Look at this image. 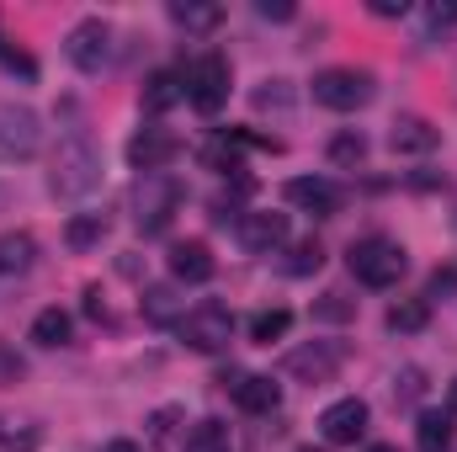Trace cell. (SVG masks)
I'll use <instances>...</instances> for the list:
<instances>
[{
  "instance_id": "cell-18",
  "label": "cell",
  "mask_w": 457,
  "mask_h": 452,
  "mask_svg": "<svg viewBox=\"0 0 457 452\" xmlns=\"http://www.w3.org/2000/svg\"><path fill=\"white\" fill-rule=\"evenodd\" d=\"M144 320H149V325H181V293H176L170 282L144 288Z\"/></svg>"
},
{
  "instance_id": "cell-21",
  "label": "cell",
  "mask_w": 457,
  "mask_h": 452,
  "mask_svg": "<svg viewBox=\"0 0 457 452\" xmlns=\"http://www.w3.org/2000/svg\"><path fill=\"white\" fill-rule=\"evenodd\" d=\"M181 452H234V431H228L224 421H197V426L187 431Z\"/></svg>"
},
{
  "instance_id": "cell-28",
  "label": "cell",
  "mask_w": 457,
  "mask_h": 452,
  "mask_svg": "<svg viewBox=\"0 0 457 452\" xmlns=\"http://www.w3.org/2000/svg\"><path fill=\"white\" fill-rule=\"evenodd\" d=\"M330 160H336V165H361V160H367V138H361L356 128L336 133V138H330Z\"/></svg>"
},
{
  "instance_id": "cell-35",
  "label": "cell",
  "mask_w": 457,
  "mask_h": 452,
  "mask_svg": "<svg viewBox=\"0 0 457 452\" xmlns=\"http://www.w3.org/2000/svg\"><path fill=\"white\" fill-rule=\"evenodd\" d=\"M255 11H261L266 21H293V5H287V0H261Z\"/></svg>"
},
{
  "instance_id": "cell-16",
  "label": "cell",
  "mask_w": 457,
  "mask_h": 452,
  "mask_svg": "<svg viewBox=\"0 0 457 452\" xmlns=\"http://www.w3.org/2000/svg\"><path fill=\"white\" fill-rule=\"evenodd\" d=\"M442 144V133L426 122V117H399L394 128H388V149L394 155H431Z\"/></svg>"
},
{
  "instance_id": "cell-30",
  "label": "cell",
  "mask_w": 457,
  "mask_h": 452,
  "mask_svg": "<svg viewBox=\"0 0 457 452\" xmlns=\"http://www.w3.org/2000/svg\"><path fill=\"white\" fill-rule=\"evenodd\" d=\"M255 107H293V96H287V80H266V86L255 91Z\"/></svg>"
},
{
  "instance_id": "cell-3",
  "label": "cell",
  "mask_w": 457,
  "mask_h": 452,
  "mask_svg": "<svg viewBox=\"0 0 457 452\" xmlns=\"http://www.w3.org/2000/svg\"><path fill=\"white\" fill-rule=\"evenodd\" d=\"M351 277L361 282V288H394L399 277H404V245L399 239H388V234H367V239H356L351 245Z\"/></svg>"
},
{
  "instance_id": "cell-17",
  "label": "cell",
  "mask_w": 457,
  "mask_h": 452,
  "mask_svg": "<svg viewBox=\"0 0 457 452\" xmlns=\"http://www.w3.org/2000/svg\"><path fill=\"white\" fill-rule=\"evenodd\" d=\"M176 102H187V75L154 70V75L144 80V107H149V113H170Z\"/></svg>"
},
{
  "instance_id": "cell-14",
  "label": "cell",
  "mask_w": 457,
  "mask_h": 452,
  "mask_svg": "<svg viewBox=\"0 0 457 452\" xmlns=\"http://www.w3.org/2000/svg\"><path fill=\"white\" fill-rule=\"evenodd\" d=\"M176 155H181V138L165 133V128H144V133L128 138V165H133L138 176H144V171H165Z\"/></svg>"
},
{
  "instance_id": "cell-1",
  "label": "cell",
  "mask_w": 457,
  "mask_h": 452,
  "mask_svg": "<svg viewBox=\"0 0 457 452\" xmlns=\"http://www.w3.org/2000/svg\"><path fill=\"white\" fill-rule=\"evenodd\" d=\"M96 181H102V155L91 149V138H86V133L59 138V149H54V171H48L54 197H91Z\"/></svg>"
},
{
  "instance_id": "cell-27",
  "label": "cell",
  "mask_w": 457,
  "mask_h": 452,
  "mask_svg": "<svg viewBox=\"0 0 457 452\" xmlns=\"http://www.w3.org/2000/svg\"><path fill=\"white\" fill-rule=\"evenodd\" d=\"M320 266H325V245H320V239H298L282 272H287V277H309V272H320Z\"/></svg>"
},
{
  "instance_id": "cell-25",
  "label": "cell",
  "mask_w": 457,
  "mask_h": 452,
  "mask_svg": "<svg viewBox=\"0 0 457 452\" xmlns=\"http://www.w3.org/2000/svg\"><path fill=\"white\" fill-rule=\"evenodd\" d=\"M170 16H176L187 32H213V27L224 21V5H187V0H176Z\"/></svg>"
},
{
  "instance_id": "cell-7",
  "label": "cell",
  "mask_w": 457,
  "mask_h": 452,
  "mask_svg": "<svg viewBox=\"0 0 457 452\" xmlns=\"http://www.w3.org/2000/svg\"><path fill=\"white\" fill-rule=\"evenodd\" d=\"M181 340L192 346V351H203V356H213V351H224L228 340H234V314H228L224 304H197L192 314H181Z\"/></svg>"
},
{
  "instance_id": "cell-39",
  "label": "cell",
  "mask_w": 457,
  "mask_h": 452,
  "mask_svg": "<svg viewBox=\"0 0 457 452\" xmlns=\"http://www.w3.org/2000/svg\"><path fill=\"white\" fill-rule=\"evenodd\" d=\"M102 452H144V448H138V442H107Z\"/></svg>"
},
{
  "instance_id": "cell-36",
  "label": "cell",
  "mask_w": 457,
  "mask_h": 452,
  "mask_svg": "<svg viewBox=\"0 0 457 452\" xmlns=\"http://www.w3.org/2000/svg\"><path fill=\"white\" fill-rule=\"evenodd\" d=\"M11 378H21V362H16V356L0 346V383H11Z\"/></svg>"
},
{
  "instance_id": "cell-12",
  "label": "cell",
  "mask_w": 457,
  "mask_h": 452,
  "mask_svg": "<svg viewBox=\"0 0 457 452\" xmlns=\"http://www.w3.org/2000/svg\"><path fill=\"white\" fill-rule=\"evenodd\" d=\"M367 399H336V405H325V415H320V437L330 442V448H351V442H361L367 437Z\"/></svg>"
},
{
  "instance_id": "cell-22",
  "label": "cell",
  "mask_w": 457,
  "mask_h": 452,
  "mask_svg": "<svg viewBox=\"0 0 457 452\" xmlns=\"http://www.w3.org/2000/svg\"><path fill=\"white\" fill-rule=\"evenodd\" d=\"M415 442H420V452H447V442H453V415L426 410V415L415 421Z\"/></svg>"
},
{
  "instance_id": "cell-15",
  "label": "cell",
  "mask_w": 457,
  "mask_h": 452,
  "mask_svg": "<svg viewBox=\"0 0 457 452\" xmlns=\"http://www.w3.org/2000/svg\"><path fill=\"white\" fill-rule=\"evenodd\" d=\"M213 272H219V261H213V250L203 245V239H181V245H170V277L176 282H213Z\"/></svg>"
},
{
  "instance_id": "cell-41",
  "label": "cell",
  "mask_w": 457,
  "mask_h": 452,
  "mask_svg": "<svg viewBox=\"0 0 457 452\" xmlns=\"http://www.w3.org/2000/svg\"><path fill=\"white\" fill-rule=\"evenodd\" d=\"M367 452H399V448H388V442H378V448H367Z\"/></svg>"
},
{
  "instance_id": "cell-8",
  "label": "cell",
  "mask_w": 457,
  "mask_h": 452,
  "mask_svg": "<svg viewBox=\"0 0 457 452\" xmlns=\"http://www.w3.org/2000/svg\"><path fill=\"white\" fill-rule=\"evenodd\" d=\"M43 144V122L27 107H0V160H32Z\"/></svg>"
},
{
  "instance_id": "cell-33",
  "label": "cell",
  "mask_w": 457,
  "mask_h": 452,
  "mask_svg": "<svg viewBox=\"0 0 457 452\" xmlns=\"http://www.w3.org/2000/svg\"><path fill=\"white\" fill-rule=\"evenodd\" d=\"M420 389H426V383H420V367H404V372L394 378V399H420Z\"/></svg>"
},
{
  "instance_id": "cell-37",
  "label": "cell",
  "mask_w": 457,
  "mask_h": 452,
  "mask_svg": "<svg viewBox=\"0 0 457 452\" xmlns=\"http://www.w3.org/2000/svg\"><path fill=\"white\" fill-rule=\"evenodd\" d=\"M410 5L404 0H372V16H404Z\"/></svg>"
},
{
  "instance_id": "cell-23",
  "label": "cell",
  "mask_w": 457,
  "mask_h": 452,
  "mask_svg": "<svg viewBox=\"0 0 457 452\" xmlns=\"http://www.w3.org/2000/svg\"><path fill=\"white\" fill-rule=\"evenodd\" d=\"M107 239V219L102 213H75L70 224H64V245L70 250H91V245H102Z\"/></svg>"
},
{
  "instance_id": "cell-4",
  "label": "cell",
  "mask_w": 457,
  "mask_h": 452,
  "mask_svg": "<svg viewBox=\"0 0 457 452\" xmlns=\"http://www.w3.org/2000/svg\"><path fill=\"white\" fill-rule=\"evenodd\" d=\"M372 96H378L372 70L336 64V70H320V75H314V102H320V107H330V113H361Z\"/></svg>"
},
{
  "instance_id": "cell-29",
  "label": "cell",
  "mask_w": 457,
  "mask_h": 452,
  "mask_svg": "<svg viewBox=\"0 0 457 452\" xmlns=\"http://www.w3.org/2000/svg\"><path fill=\"white\" fill-rule=\"evenodd\" d=\"M351 314H356V304L341 298V293H325V298L314 304V320H351Z\"/></svg>"
},
{
  "instance_id": "cell-20",
  "label": "cell",
  "mask_w": 457,
  "mask_h": 452,
  "mask_svg": "<svg viewBox=\"0 0 457 452\" xmlns=\"http://www.w3.org/2000/svg\"><path fill=\"white\" fill-rule=\"evenodd\" d=\"M37 261V239L32 234H0V277H16Z\"/></svg>"
},
{
  "instance_id": "cell-2",
  "label": "cell",
  "mask_w": 457,
  "mask_h": 452,
  "mask_svg": "<svg viewBox=\"0 0 457 452\" xmlns=\"http://www.w3.org/2000/svg\"><path fill=\"white\" fill-rule=\"evenodd\" d=\"M133 224L144 229V234H165L170 219L181 213V203H187V187L170 176V171H144L138 181H133Z\"/></svg>"
},
{
  "instance_id": "cell-38",
  "label": "cell",
  "mask_w": 457,
  "mask_h": 452,
  "mask_svg": "<svg viewBox=\"0 0 457 452\" xmlns=\"http://www.w3.org/2000/svg\"><path fill=\"white\" fill-rule=\"evenodd\" d=\"M86 314H91V320H102V314H107V304H102V288H86Z\"/></svg>"
},
{
  "instance_id": "cell-24",
  "label": "cell",
  "mask_w": 457,
  "mask_h": 452,
  "mask_svg": "<svg viewBox=\"0 0 457 452\" xmlns=\"http://www.w3.org/2000/svg\"><path fill=\"white\" fill-rule=\"evenodd\" d=\"M70 331H75V325H70L64 309H37V320H32V340H37V346H64Z\"/></svg>"
},
{
  "instance_id": "cell-5",
  "label": "cell",
  "mask_w": 457,
  "mask_h": 452,
  "mask_svg": "<svg viewBox=\"0 0 457 452\" xmlns=\"http://www.w3.org/2000/svg\"><path fill=\"white\" fill-rule=\"evenodd\" d=\"M64 54H70V64H75L80 75H102V70L112 64V27H107L102 16L75 21L70 38H64Z\"/></svg>"
},
{
  "instance_id": "cell-32",
  "label": "cell",
  "mask_w": 457,
  "mask_h": 452,
  "mask_svg": "<svg viewBox=\"0 0 457 452\" xmlns=\"http://www.w3.org/2000/svg\"><path fill=\"white\" fill-rule=\"evenodd\" d=\"M447 27H457V0H447V5H431V11H426V32H447Z\"/></svg>"
},
{
  "instance_id": "cell-40",
  "label": "cell",
  "mask_w": 457,
  "mask_h": 452,
  "mask_svg": "<svg viewBox=\"0 0 457 452\" xmlns=\"http://www.w3.org/2000/svg\"><path fill=\"white\" fill-rule=\"evenodd\" d=\"M447 410H453V415H457V378H453V383H447Z\"/></svg>"
},
{
  "instance_id": "cell-10",
  "label": "cell",
  "mask_w": 457,
  "mask_h": 452,
  "mask_svg": "<svg viewBox=\"0 0 457 452\" xmlns=\"http://www.w3.org/2000/svg\"><path fill=\"white\" fill-rule=\"evenodd\" d=\"M341 362H345V346H336V340H314V346L287 351V372L298 383H330L341 372Z\"/></svg>"
},
{
  "instance_id": "cell-11",
  "label": "cell",
  "mask_w": 457,
  "mask_h": 452,
  "mask_svg": "<svg viewBox=\"0 0 457 452\" xmlns=\"http://www.w3.org/2000/svg\"><path fill=\"white\" fill-rule=\"evenodd\" d=\"M219 383L228 389V399H234L245 415H271V410L282 405V389H277L266 372H224Z\"/></svg>"
},
{
  "instance_id": "cell-13",
  "label": "cell",
  "mask_w": 457,
  "mask_h": 452,
  "mask_svg": "<svg viewBox=\"0 0 457 452\" xmlns=\"http://www.w3.org/2000/svg\"><path fill=\"white\" fill-rule=\"evenodd\" d=\"M239 245L250 255H271L287 245V213H271V208H255V213H239Z\"/></svg>"
},
{
  "instance_id": "cell-42",
  "label": "cell",
  "mask_w": 457,
  "mask_h": 452,
  "mask_svg": "<svg viewBox=\"0 0 457 452\" xmlns=\"http://www.w3.org/2000/svg\"><path fill=\"white\" fill-rule=\"evenodd\" d=\"M298 452H320V448H298Z\"/></svg>"
},
{
  "instance_id": "cell-19",
  "label": "cell",
  "mask_w": 457,
  "mask_h": 452,
  "mask_svg": "<svg viewBox=\"0 0 457 452\" xmlns=\"http://www.w3.org/2000/svg\"><path fill=\"white\" fill-rule=\"evenodd\" d=\"M394 336H415V331H426L431 325V304L426 298H399L394 309H388V320H383Z\"/></svg>"
},
{
  "instance_id": "cell-26",
  "label": "cell",
  "mask_w": 457,
  "mask_h": 452,
  "mask_svg": "<svg viewBox=\"0 0 457 452\" xmlns=\"http://www.w3.org/2000/svg\"><path fill=\"white\" fill-rule=\"evenodd\" d=\"M287 331H293V314H287V309H261V314L250 320V340H255V346H271V340H282Z\"/></svg>"
},
{
  "instance_id": "cell-31",
  "label": "cell",
  "mask_w": 457,
  "mask_h": 452,
  "mask_svg": "<svg viewBox=\"0 0 457 452\" xmlns=\"http://www.w3.org/2000/svg\"><path fill=\"white\" fill-rule=\"evenodd\" d=\"M0 59H5V70H16V75H21V80H32V75H37V64H32V59H27V54H21V48H11V43H5V38H0Z\"/></svg>"
},
{
  "instance_id": "cell-34",
  "label": "cell",
  "mask_w": 457,
  "mask_h": 452,
  "mask_svg": "<svg viewBox=\"0 0 457 452\" xmlns=\"http://www.w3.org/2000/svg\"><path fill=\"white\" fill-rule=\"evenodd\" d=\"M442 293H457V266H447V272H431V288H426V304H431V298H442Z\"/></svg>"
},
{
  "instance_id": "cell-6",
  "label": "cell",
  "mask_w": 457,
  "mask_h": 452,
  "mask_svg": "<svg viewBox=\"0 0 457 452\" xmlns=\"http://www.w3.org/2000/svg\"><path fill=\"white\" fill-rule=\"evenodd\" d=\"M187 102L203 117H219L228 102V59L224 54H203L192 70H187Z\"/></svg>"
},
{
  "instance_id": "cell-9",
  "label": "cell",
  "mask_w": 457,
  "mask_h": 452,
  "mask_svg": "<svg viewBox=\"0 0 457 452\" xmlns=\"http://www.w3.org/2000/svg\"><path fill=\"white\" fill-rule=\"evenodd\" d=\"M282 197L293 203V208H303V213H314V219H336L345 208V192L336 181H325V176H293L287 187H282Z\"/></svg>"
}]
</instances>
